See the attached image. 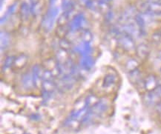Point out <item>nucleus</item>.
I'll return each mask as SVG.
<instances>
[{
    "instance_id": "obj_1",
    "label": "nucleus",
    "mask_w": 161,
    "mask_h": 134,
    "mask_svg": "<svg viewBox=\"0 0 161 134\" xmlns=\"http://www.w3.org/2000/svg\"><path fill=\"white\" fill-rule=\"evenodd\" d=\"M116 38L117 44L121 50L127 53H135L137 46L133 36L122 30V32Z\"/></svg>"
},
{
    "instance_id": "obj_2",
    "label": "nucleus",
    "mask_w": 161,
    "mask_h": 134,
    "mask_svg": "<svg viewBox=\"0 0 161 134\" xmlns=\"http://www.w3.org/2000/svg\"><path fill=\"white\" fill-rule=\"evenodd\" d=\"M59 13V8L55 7V6H50L42 19V27L43 29L46 31H49L52 29Z\"/></svg>"
},
{
    "instance_id": "obj_3",
    "label": "nucleus",
    "mask_w": 161,
    "mask_h": 134,
    "mask_svg": "<svg viewBox=\"0 0 161 134\" xmlns=\"http://www.w3.org/2000/svg\"><path fill=\"white\" fill-rule=\"evenodd\" d=\"M119 78L118 76L114 72H109L107 73L103 77L102 82V88L106 91L112 90L114 88L116 87L118 82Z\"/></svg>"
},
{
    "instance_id": "obj_4",
    "label": "nucleus",
    "mask_w": 161,
    "mask_h": 134,
    "mask_svg": "<svg viewBox=\"0 0 161 134\" xmlns=\"http://www.w3.org/2000/svg\"><path fill=\"white\" fill-rule=\"evenodd\" d=\"M143 84L146 92L152 91L160 84H159L158 77L155 74L153 73L149 74L146 76L145 79H143Z\"/></svg>"
},
{
    "instance_id": "obj_5",
    "label": "nucleus",
    "mask_w": 161,
    "mask_h": 134,
    "mask_svg": "<svg viewBox=\"0 0 161 134\" xmlns=\"http://www.w3.org/2000/svg\"><path fill=\"white\" fill-rule=\"evenodd\" d=\"M43 71L41 67L39 65H35L32 67L31 73L33 80H34V86L36 88L39 87V85H42V75Z\"/></svg>"
},
{
    "instance_id": "obj_6",
    "label": "nucleus",
    "mask_w": 161,
    "mask_h": 134,
    "mask_svg": "<svg viewBox=\"0 0 161 134\" xmlns=\"http://www.w3.org/2000/svg\"><path fill=\"white\" fill-rule=\"evenodd\" d=\"M150 47L146 43H141L136 47L135 53L140 60H145L150 54Z\"/></svg>"
},
{
    "instance_id": "obj_7",
    "label": "nucleus",
    "mask_w": 161,
    "mask_h": 134,
    "mask_svg": "<svg viewBox=\"0 0 161 134\" xmlns=\"http://www.w3.org/2000/svg\"><path fill=\"white\" fill-rule=\"evenodd\" d=\"M85 22V16L82 13H79L74 16L73 19L71 20V24L69 25V28L71 31H76L80 30L83 25Z\"/></svg>"
},
{
    "instance_id": "obj_8",
    "label": "nucleus",
    "mask_w": 161,
    "mask_h": 134,
    "mask_svg": "<svg viewBox=\"0 0 161 134\" xmlns=\"http://www.w3.org/2000/svg\"><path fill=\"white\" fill-rule=\"evenodd\" d=\"M21 83L24 89H25L27 90H31L32 88H34V87H35L34 80H33L32 77L31 71L26 72L25 73H24L23 75H22L21 79Z\"/></svg>"
},
{
    "instance_id": "obj_9",
    "label": "nucleus",
    "mask_w": 161,
    "mask_h": 134,
    "mask_svg": "<svg viewBox=\"0 0 161 134\" xmlns=\"http://www.w3.org/2000/svg\"><path fill=\"white\" fill-rule=\"evenodd\" d=\"M74 51L76 53H79L81 55V56H89L92 51V46H91L90 42H83L81 44L78 45L77 46L74 47Z\"/></svg>"
},
{
    "instance_id": "obj_10",
    "label": "nucleus",
    "mask_w": 161,
    "mask_h": 134,
    "mask_svg": "<svg viewBox=\"0 0 161 134\" xmlns=\"http://www.w3.org/2000/svg\"><path fill=\"white\" fill-rule=\"evenodd\" d=\"M94 65V60L92 56H82L80 61V65L81 68L86 70V71H89L93 67Z\"/></svg>"
},
{
    "instance_id": "obj_11",
    "label": "nucleus",
    "mask_w": 161,
    "mask_h": 134,
    "mask_svg": "<svg viewBox=\"0 0 161 134\" xmlns=\"http://www.w3.org/2000/svg\"><path fill=\"white\" fill-rule=\"evenodd\" d=\"M148 15H161V3L148 1Z\"/></svg>"
},
{
    "instance_id": "obj_12",
    "label": "nucleus",
    "mask_w": 161,
    "mask_h": 134,
    "mask_svg": "<svg viewBox=\"0 0 161 134\" xmlns=\"http://www.w3.org/2000/svg\"><path fill=\"white\" fill-rule=\"evenodd\" d=\"M31 14L29 3L23 2L20 6V19L22 21H27Z\"/></svg>"
},
{
    "instance_id": "obj_13",
    "label": "nucleus",
    "mask_w": 161,
    "mask_h": 134,
    "mask_svg": "<svg viewBox=\"0 0 161 134\" xmlns=\"http://www.w3.org/2000/svg\"><path fill=\"white\" fill-rule=\"evenodd\" d=\"M56 60L57 62L60 64H65L68 61L70 60L69 54L68 51L63 50V49H59L56 54Z\"/></svg>"
},
{
    "instance_id": "obj_14",
    "label": "nucleus",
    "mask_w": 161,
    "mask_h": 134,
    "mask_svg": "<svg viewBox=\"0 0 161 134\" xmlns=\"http://www.w3.org/2000/svg\"><path fill=\"white\" fill-rule=\"evenodd\" d=\"M28 56L25 54H19L18 56H16V59H15V62H14V67H16V68L20 69L22 68L24 66H25V65L28 62Z\"/></svg>"
},
{
    "instance_id": "obj_15",
    "label": "nucleus",
    "mask_w": 161,
    "mask_h": 134,
    "mask_svg": "<svg viewBox=\"0 0 161 134\" xmlns=\"http://www.w3.org/2000/svg\"><path fill=\"white\" fill-rule=\"evenodd\" d=\"M129 79L131 83L135 84V85L140 81H141L143 79H142L141 72H140L139 68L136 69L135 71L129 72Z\"/></svg>"
},
{
    "instance_id": "obj_16",
    "label": "nucleus",
    "mask_w": 161,
    "mask_h": 134,
    "mask_svg": "<svg viewBox=\"0 0 161 134\" xmlns=\"http://www.w3.org/2000/svg\"><path fill=\"white\" fill-rule=\"evenodd\" d=\"M29 5L31 7V12L32 16H37L40 13L42 6L39 0H31Z\"/></svg>"
},
{
    "instance_id": "obj_17",
    "label": "nucleus",
    "mask_w": 161,
    "mask_h": 134,
    "mask_svg": "<svg viewBox=\"0 0 161 134\" xmlns=\"http://www.w3.org/2000/svg\"><path fill=\"white\" fill-rule=\"evenodd\" d=\"M140 62L137 59L135 58H130L126 61L125 64V67L129 72H131L132 71L139 68Z\"/></svg>"
},
{
    "instance_id": "obj_18",
    "label": "nucleus",
    "mask_w": 161,
    "mask_h": 134,
    "mask_svg": "<svg viewBox=\"0 0 161 134\" xmlns=\"http://www.w3.org/2000/svg\"><path fill=\"white\" fill-rule=\"evenodd\" d=\"M135 22L136 24H137L138 28L140 29V34H142L144 31V29H145L146 27V20L145 19L143 18V14L138 13L136 14L135 16Z\"/></svg>"
},
{
    "instance_id": "obj_19",
    "label": "nucleus",
    "mask_w": 161,
    "mask_h": 134,
    "mask_svg": "<svg viewBox=\"0 0 161 134\" xmlns=\"http://www.w3.org/2000/svg\"><path fill=\"white\" fill-rule=\"evenodd\" d=\"M148 1L139 0L135 5L136 10H137L141 14H148Z\"/></svg>"
},
{
    "instance_id": "obj_20",
    "label": "nucleus",
    "mask_w": 161,
    "mask_h": 134,
    "mask_svg": "<svg viewBox=\"0 0 161 134\" xmlns=\"http://www.w3.org/2000/svg\"><path fill=\"white\" fill-rule=\"evenodd\" d=\"M1 50L3 51L4 49H5L8 45L10 44V35L8 32L1 31Z\"/></svg>"
},
{
    "instance_id": "obj_21",
    "label": "nucleus",
    "mask_w": 161,
    "mask_h": 134,
    "mask_svg": "<svg viewBox=\"0 0 161 134\" xmlns=\"http://www.w3.org/2000/svg\"><path fill=\"white\" fill-rule=\"evenodd\" d=\"M70 28L66 26V24H59L56 29V34L60 39L65 38L66 34L69 31Z\"/></svg>"
},
{
    "instance_id": "obj_22",
    "label": "nucleus",
    "mask_w": 161,
    "mask_h": 134,
    "mask_svg": "<svg viewBox=\"0 0 161 134\" xmlns=\"http://www.w3.org/2000/svg\"><path fill=\"white\" fill-rule=\"evenodd\" d=\"M16 8H17V3L12 4V5L10 6L9 8H8V11H6L5 16H3V17L1 18V24H3V22H5L6 21H7L8 19H9L10 16H11L12 14L15 12V11L16 10Z\"/></svg>"
},
{
    "instance_id": "obj_23",
    "label": "nucleus",
    "mask_w": 161,
    "mask_h": 134,
    "mask_svg": "<svg viewBox=\"0 0 161 134\" xmlns=\"http://www.w3.org/2000/svg\"><path fill=\"white\" fill-rule=\"evenodd\" d=\"M42 92L52 93L53 94L55 88V83L53 82V80H51V81H42Z\"/></svg>"
},
{
    "instance_id": "obj_24",
    "label": "nucleus",
    "mask_w": 161,
    "mask_h": 134,
    "mask_svg": "<svg viewBox=\"0 0 161 134\" xmlns=\"http://www.w3.org/2000/svg\"><path fill=\"white\" fill-rule=\"evenodd\" d=\"M16 56H8L5 59L3 65V70L6 71V70L11 69L12 67L14 65V62H15Z\"/></svg>"
},
{
    "instance_id": "obj_25",
    "label": "nucleus",
    "mask_w": 161,
    "mask_h": 134,
    "mask_svg": "<svg viewBox=\"0 0 161 134\" xmlns=\"http://www.w3.org/2000/svg\"><path fill=\"white\" fill-rule=\"evenodd\" d=\"M57 60H53V59H48L45 61L44 67L45 70H48L53 72V70L57 71Z\"/></svg>"
},
{
    "instance_id": "obj_26",
    "label": "nucleus",
    "mask_w": 161,
    "mask_h": 134,
    "mask_svg": "<svg viewBox=\"0 0 161 134\" xmlns=\"http://www.w3.org/2000/svg\"><path fill=\"white\" fill-rule=\"evenodd\" d=\"M99 99L94 94H90L88 95L87 97L86 98V100H85V106L88 107V108H91V107L93 106L95 103L97 102Z\"/></svg>"
},
{
    "instance_id": "obj_27",
    "label": "nucleus",
    "mask_w": 161,
    "mask_h": 134,
    "mask_svg": "<svg viewBox=\"0 0 161 134\" xmlns=\"http://www.w3.org/2000/svg\"><path fill=\"white\" fill-rule=\"evenodd\" d=\"M62 6L65 11H72L74 7V3L72 0H63Z\"/></svg>"
},
{
    "instance_id": "obj_28",
    "label": "nucleus",
    "mask_w": 161,
    "mask_h": 134,
    "mask_svg": "<svg viewBox=\"0 0 161 134\" xmlns=\"http://www.w3.org/2000/svg\"><path fill=\"white\" fill-rule=\"evenodd\" d=\"M59 46H60V48L63 49V50L69 51V50L71 49V42H70L68 40H66L65 38L61 39L60 41H59Z\"/></svg>"
},
{
    "instance_id": "obj_29",
    "label": "nucleus",
    "mask_w": 161,
    "mask_h": 134,
    "mask_svg": "<svg viewBox=\"0 0 161 134\" xmlns=\"http://www.w3.org/2000/svg\"><path fill=\"white\" fill-rule=\"evenodd\" d=\"M81 37L83 42H90L92 40V34L89 30H83L81 34Z\"/></svg>"
},
{
    "instance_id": "obj_30",
    "label": "nucleus",
    "mask_w": 161,
    "mask_h": 134,
    "mask_svg": "<svg viewBox=\"0 0 161 134\" xmlns=\"http://www.w3.org/2000/svg\"><path fill=\"white\" fill-rule=\"evenodd\" d=\"M53 73L52 71H48V70H45L43 72L42 75V81H51V80H53Z\"/></svg>"
},
{
    "instance_id": "obj_31",
    "label": "nucleus",
    "mask_w": 161,
    "mask_h": 134,
    "mask_svg": "<svg viewBox=\"0 0 161 134\" xmlns=\"http://www.w3.org/2000/svg\"><path fill=\"white\" fill-rule=\"evenodd\" d=\"M152 40L154 42H159L161 41V31H158L154 33L152 36Z\"/></svg>"
},
{
    "instance_id": "obj_32",
    "label": "nucleus",
    "mask_w": 161,
    "mask_h": 134,
    "mask_svg": "<svg viewBox=\"0 0 161 134\" xmlns=\"http://www.w3.org/2000/svg\"><path fill=\"white\" fill-rule=\"evenodd\" d=\"M114 19V13L112 11L109 10L106 13V20L107 22H111Z\"/></svg>"
},
{
    "instance_id": "obj_33",
    "label": "nucleus",
    "mask_w": 161,
    "mask_h": 134,
    "mask_svg": "<svg viewBox=\"0 0 161 134\" xmlns=\"http://www.w3.org/2000/svg\"><path fill=\"white\" fill-rule=\"evenodd\" d=\"M80 3L82 4V5L86 6V7H87L88 8H92V6L93 5L92 0H79Z\"/></svg>"
},
{
    "instance_id": "obj_34",
    "label": "nucleus",
    "mask_w": 161,
    "mask_h": 134,
    "mask_svg": "<svg viewBox=\"0 0 161 134\" xmlns=\"http://www.w3.org/2000/svg\"><path fill=\"white\" fill-rule=\"evenodd\" d=\"M155 108H156L157 112H158L159 114L161 115V99L156 104Z\"/></svg>"
},
{
    "instance_id": "obj_35",
    "label": "nucleus",
    "mask_w": 161,
    "mask_h": 134,
    "mask_svg": "<svg viewBox=\"0 0 161 134\" xmlns=\"http://www.w3.org/2000/svg\"><path fill=\"white\" fill-rule=\"evenodd\" d=\"M111 0H100L99 1V3H105V4H108Z\"/></svg>"
},
{
    "instance_id": "obj_36",
    "label": "nucleus",
    "mask_w": 161,
    "mask_h": 134,
    "mask_svg": "<svg viewBox=\"0 0 161 134\" xmlns=\"http://www.w3.org/2000/svg\"><path fill=\"white\" fill-rule=\"evenodd\" d=\"M158 58L160 59V60H161V49L159 51V52L158 53Z\"/></svg>"
},
{
    "instance_id": "obj_37",
    "label": "nucleus",
    "mask_w": 161,
    "mask_h": 134,
    "mask_svg": "<svg viewBox=\"0 0 161 134\" xmlns=\"http://www.w3.org/2000/svg\"><path fill=\"white\" fill-rule=\"evenodd\" d=\"M160 72L161 73V67H160Z\"/></svg>"
},
{
    "instance_id": "obj_38",
    "label": "nucleus",
    "mask_w": 161,
    "mask_h": 134,
    "mask_svg": "<svg viewBox=\"0 0 161 134\" xmlns=\"http://www.w3.org/2000/svg\"><path fill=\"white\" fill-rule=\"evenodd\" d=\"M25 134H29V133H25Z\"/></svg>"
},
{
    "instance_id": "obj_39",
    "label": "nucleus",
    "mask_w": 161,
    "mask_h": 134,
    "mask_svg": "<svg viewBox=\"0 0 161 134\" xmlns=\"http://www.w3.org/2000/svg\"><path fill=\"white\" fill-rule=\"evenodd\" d=\"M160 31H161V29H160Z\"/></svg>"
}]
</instances>
